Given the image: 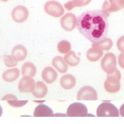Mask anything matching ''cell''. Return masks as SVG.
Segmentation results:
<instances>
[{"mask_svg":"<svg viewBox=\"0 0 124 124\" xmlns=\"http://www.w3.org/2000/svg\"><path fill=\"white\" fill-rule=\"evenodd\" d=\"M108 17L101 10L87 11L77 18V28L85 38L93 43H98L106 38L109 27Z\"/></svg>","mask_w":124,"mask_h":124,"instance_id":"6da1fadb","label":"cell"},{"mask_svg":"<svg viewBox=\"0 0 124 124\" xmlns=\"http://www.w3.org/2000/svg\"><path fill=\"white\" fill-rule=\"evenodd\" d=\"M121 73L117 69L111 74H107V78L104 83V87L107 92L111 93H117L120 90Z\"/></svg>","mask_w":124,"mask_h":124,"instance_id":"7a4b0ae2","label":"cell"},{"mask_svg":"<svg viewBox=\"0 0 124 124\" xmlns=\"http://www.w3.org/2000/svg\"><path fill=\"white\" fill-rule=\"evenodd\" d=\"M98 117H119L118 109L109 102H104L100 104L96 110Z\"/></svg>","mask_w":124,"mask_h":124,"instance_id":"3957f363","label":"cell"},{"mask_svg":"<svg viewBox=\"0 0 124 124\" xmlns=\"http://www.w3.org/2000/svg\"><path fill=\"white\" fill-rule=\"evenodd\" d=\"M116 58L111 53L106 54L101 61V66L103 70L107 74H111L116 69Z\"/></svg>","mask_w":124,"mask_h":124,"instance_id":"277c9868","label":"cell"},{"mask_svg":"<svg viewBox=\"0 0 124 124\" xmlns=\"http://www.w3.org/2000/svg\"><path fill=\"white\" fill-rule=\"evenodd\" d=\"M66 114L69 117H86L89 115L86 106L80 102H75L70 105Z\"/></svg>","mask_w":124,"mask_h":124,"instance_id":"5b68a950","label":"cell"},{"mask_svg":"<svg viewBox=\"0 0 124 124\" xmlns=\"http://www.w3.org/2000/svg\"><path fill=\"white\" fill-rule=\"evenodd\" d=\"M44 10L47 14L55 18H58L63 15L64 10L61 4L56 1H48L45 4Z\"/></svg>","mask_w":124,"mask_h":124,"instance_id":"8992f818","label":"cell"},{"mask_svg":"<svg viewBox=\"0 0 124 124\" xmlns=\"http://www.w3.org/2000/svg\"><path fill=\"white\" fill-rule=\"evenodd\" d=\"M78 101H96L98 94L95 89L90 86H85L80 88L77 95Z\"/></svg>","mask_w":124,"mask_h":124,"instance_id":"52a82bcc","label":"cell"},{"mask_svg":"<svg viewBox=\"0 0 124 124\" xmlns=\"http://www.w3.org/2000/svg\"><path fill=\"white\" fill-rule=\"evenodd\" d=\"M76 16L71 13L65 14L61 19V24L63 29L71 31L74 29L77 24Z\"/></svg>","mask_w":124,"mask_h":124,"instance_id":"ba28073f","label":"cell"},{"mask_svg":"<svg viewBox=\"0 0 124 124\" xmlns=\"http://www.w3.org/2000/svg\"><path fill=\"white\" fill-rule=\"evenodd\" d=\"M29 16L28 9L23 6H16L12 11V18L17 23L24 22L27 19Z\"/></svg>","mask_w":124,"mask_h":124,"instance_id":"9c48e42d","label":"cell"},{"mask_svg":"<svg viewBox=\"0 0 124 124\" xmlns=\"http://www.w3.org/2000/svg\"><path fill=\"white\" fill-rule=\"evenodd\" d=\"M35 85V81L33 78L31 77L25 76L19 82V90L20 93H31L34 90Z\"/></svg>","mask_w":124,"mask_h":124,"instance_id":"30bf717a","label":"cell"},{"mask_svg":"<svg viewBox=\"0 0 124 124\" xmlns=\"http://www.w3.org/2000/svg\"><path fill=\"white\" fill-rule=\"evenodd\" d=\"M42 77L43 79L47 84H51L56 80L58 73L52 67H47L43 70Z\"/></svg>","mask_w":124,"mask_h":124,"instance_id":"8fae6325","label":"cell"},{"mask_svg":"<svg viewBox=\"0 0 124 124\" xmlns=\"http://www.w3.org/2000/svg\"><path fill=\"white\" fill-rule=\"evenodd\" d=\"M60 84L63 89L66 90H70L73 88L76 83L75 77L72 75L67 74L61 78Z\"/></svg>","mask_w":124,"mask_h":124,"instance_id":"7c38bea8","label":"cell"},{"mask_svg":"<svg viewBox=\"0 0 124 124\" xmlns=\"http://www.w3.org/2000/svg\"><path fill=\"white\" fill-rule=\"evenodd\" d=\"M34 117H53V111L45 104H40L36 107L34 112Z\"/></svg>","mask_w":124,"mask_h":124,"instance_id":"4fadbf2b","label":"cell"},{"mask_svg":"<svg viewBox=\"0 0 124 124\" xmlns=\"http://www.w3.org/2000/svg\"><path fill=\"white\" fill-rule=\"evenodd\" d=\"M47 92V87L45 83L42 81H38L35 84L34 89L32 93L35 97L42 98L46 96Z\"/></svg>","mask_w":124,"mask_h":124,"instance_id":"5bb4252c","label":"cell"},{"mask_svg":"<svg viewBox=\"0 0 124 124\" xmlns=\"http://www.w3.org/2000/svg\"><path fill=\"white\" fill-rule=\"evenodd\" d=\"M27 52L26 48L21 45H18L14 47L12 50L13 55L18 61H22L26 58Z\"/></svg>","mask_w":124,"mask_h":124,"instance_id":"9a60e30c","label":"cell"},{"mask_svg":"<svg viewBox=\"0 0 124 124\" xmlns=\"http://www.w3.org/2000/svg\"><path fill=\"white\" fill-rule=\"evenodd\" d=\"M52 64L59 72L62 74L65 73L68 70V65L61 56H58L54 57L52 60Z\"/></svg>","mask_w":124,"mask_h":124,"instance_id":"2e32d148","label":"cell"},{"mask_svg":"<svg viewBox=\"0 0 124 124\" xmlns=\"http://www.w3.org/2000/svg\"><path fill=\"white\" fill-rule=\"evenodd\" d=\"M20 75V71L18 68L9 69L4 72L2 78L5 81L11 82L18 79Z\"/></svg>","mask_w":124,"mask_h":124,"instance_id":"e0dca14e","label":"cell"},{"mask_svg":"<svg viewBox=\"0 0 124 124\" xmlns=\"http://www.w3.org/2000/svg\"><path fill=\"white\" fill-rule=\"evenodd\" d=\"M37 73V68L35 65L31 63H25L22 68V73L24 77L28 76L33 78Z\"/></svg>","mask_w":124,"mask_h":124,"instance_id":"ac0fdd59","label":"cell"},{"mask_svg":"<svg viewBox=\"0 0 124 124\" xmlns=\"http://www.w3.org/2000/svg\"><path fill=\"white\" fill-rule=\"evenodd\" d=\"M103 54V50L92 47L87 51L86 56L89 61L93 62L98 61Z\"/></svg>","mask_w":124,"mask_h":124,"instance_id":"d6986e66","label":"cell"},{"mask_svg":"<svg viewBox=\"0 0 124 124\" xmlns=\"http://www.w3.org/2000/svg\"><path fill=\"white\" fill-rule=\"evenodd\" d=\"M65 62L70 66H76L80 62L79 57L77 56L73 51H70L64 57Z\"/></svg>","mask_w":124,"mask_h":124,"instance_id":"ffe728a7","label":"cell"},{"mask_svg":"<svg viewBox=\"0 0 124 124\" xmlns=\"http://www.w3.org/2000/svg\"><path fill=\"white\" fill-rule=\"evenodd\" d=\"M113 46V42L111 39L106 38L98 43H93L92 47L97 48L101 50L108 51Z\"/></svg>","mask_w":124,"mask_h":124,"instance_id":"44dd1931","label":"cell"},{"mask_svg":"<svg viewBox=\"0 0 124 124\" xmlns=\"http://www.w3.org/2000/svg\"><path fill=\"white\" fill-rule=\"evenodd\" d=\"M111 12L119 11L124 8V0H109Z\"/></svg>","mask_w":124,"mask_h":124,"instance_id":"7402d4cb","label":"cell"},{"mask_svg":"<svg viewBox=\"0 0 124 124\" xmlns=\"http://www.w3.org/2000/svg\"><path fill=\"white\" fill-rule=\"evenodd\" d=\"M71 46L70 43L66 40H63L59 43L57 48L59 53L65 54L70 51Z\"/></svg>","mask_w":124,"mask_h":124,"instance_id":"603a6c76","label":"cell"},{"mask_svg":"<svg viewBox=\"0 0 124 124\" xmlns=\"http://www.w3.org/2000/svg\"><path fill=\"white\" fill-rule=\"evenodd\" d=\"M4 60L5 64L8 67H14L18 64V61L13 55L5 56Z\"/></svg>","mask_w":124,"mask_h":124,"instance_id":"cb8c5ba5","label":"cell"},{"mask_svg":"<svg viewBox=\"0 0 124 124\" xmlns=\"http://www.w3.org/2000/svg\"><path fill=\"white\" fill-rule=\"evenodd\" d=\"M8 104L13 107H20L24 106L28 102V101H18V100L8 101Z\"/></svg>","mask_w":124,"mask_h":124,"instance_id":"d4e9b609","label":"cell"},{"mask_svg":"<svg viewBox=\"0 0 124 124\" xmlns=\"http://www.w3.org/2000/svg\"><path fill=\"white\" fill-rule=\"evenodd\" d=\"M91 0H71L74 8L80 7L88 5Z\"/></svg>","mask_w":124,"mask_h":124,"instance_id":"484cf974","label":"cell"},{"mask_svg":"<svg viewBox=\"0 0 124 124\" xmlns=\"http://www.w3.org/2000/svg\"><path fill=\"white\" fill-rule=\"evenodd\" d=\"M117 46L120 52L124 53V36H122L118 39L117 42Z\"/></svg>","mask_w":124,"mask_h":124,"instance_id":"4316f807","label":"cell"},{"mask_svg":"<svg viewBox=\"0 0 124 124\" xmlns=\"http://www.w3.org/2000/svg\"><path fill=\"white\" fill-rule=\"evenodd\" d=\"M102 10L108 17L111 13L109 3L107 0H105L102 6Z\"/></svg>","mask_w":124,"mask_h":124,"instance_id":"83f0119b","label":"cell"},{"mask_svg":"<svg viewBox=\"0 0 124 124\" xmlns=\"http://www.w3.org/2000/svg\"><path fill=\"white\" fill-rule=\"evenodd\" d=\"M1 100L3 101H12V100H18V99L15 95L9 94L5 95Z\"/></svg>","mask_w":124,"mask_h":124,"instance_id":"f1b7e54d","label":"cell"},{"mask_svg":"<svg viewBox=\"0 0 124 124\" xmlns=\"http://www.w3.org/2000/svg\"><path fill=\"white\" fill-rule=\"evenodd\" d=\"M118 63L120 66L124 69V53L120 54L118 56Z\"/></svg>","mask_w":124,"mask_h":124,"instance_id":"f546056e","label":"cell"},{"mask_svg":"<svg viewBox=\"0 0 124 124\" xmlns=\"http://www.w3.org/2000/svg\"><path fill=\"white\" fill-rule=\"evenodd\" d=\"M120 113L121 116L124 117V103L121 106L120 108Z\"/></svg>","mask_w":124,"mask_h":124,"instance_id":"4dcf8cb0","label":"cell"},{"mask_svg":"<svg viewBox=\"0 0 124 124\" xmlns=\"http://www.w3.org/2000/svg\"><path fill=\"white\" fill-rule=\"evenodd\" d=\"M1 1H3V2H7L8 1V0H0Z\"/></svg>","mask_w":124,"mask_h":124,"instance_id":"1f68e13d","label":"cell"}]
</instances>
